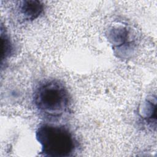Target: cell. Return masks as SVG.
Masks as SVG:
<instances>
[{
	"mask_svg": "<svg viewBox=\"0 0 157 157\" xmlns=\"http://www.w3.org/2000/svg\"><path fill=\"white\" fill-rule=\"evenodd\" d=\"M33 101L37 112L51 122L64 117L71 108V97L67 88L56 79L40 82L34 90Z\"/></svg>",
	"mask_w": 157,
	"mask_h": 157,
	"instance_id": "obj_1",
	"label": "cell"
},
{
	"mask_svg": "<svg viewBox=\"0 0 157 157\" xmlns=\"http://www.w3.org/2000/svg\"><path fill=\"white\" fill-rule=\"evenodd\" d=\"M35 136L40 145V156H71L78 147V142L74 134L64 125L53 123H42L37 128Z\"/></svg>",
	"mask_w": 157,
	"mask_h": 157,
	"instance_id": "obj_2",
	"label": "cell"
},
{
	"mask_svg": "<svg viewBox=\"0 0 157 157\" xmlns=\"http://www.w3.org/2000/svg\"><path fill=\"white\" fill-rule=\"evenodd\" d=\"M44 9V4L39 1H21L18 6L20 14L28 21L37 19L43 12Z\"/></svg>",
	"mask_w": 157,
	"mask_h": 157,
	"instance_id": "obj_3",
	"label": "cell"
},
{
	"mask_svg": "<svg viewBox=\"0 0 157 157\" xmlns=\"http://www.w3.org/2000/svg\"><path fill=\"white\" fill-rule=\"evenodd\" d=\"M1 39L2 42V62L10 56L13 51L12 43L10 39V37L6 31H4V34L1 31Z\"/></svg>",
	"mask_w": 157,
	"mask_h": 157,
	"instance_id": "obj_4",
	"label": "cell"
}]
</instances>
